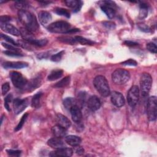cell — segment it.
Here are the masks:
<instances>
[{"label": "cell", "instance_id": "cell-1", "mask_svg": "<svg viewBox=\"0 0 157 157\" xmlns=\"http://www.w3.org/2000/svg\"><path fill=\"white\" fill-rule=\"evenodd\" d=\"M18 17L25 28L33 33L37 31L39 28V23L35 15L31 12L26 10H20L18 12Z\"/></svg>", "mask_w": 157, "mask_h": 157}, {"label": "cell", "instance_id": "cell-2", "mask_svg": "<svg viewBox=\"0 0 157 157\" xmlns=\"http://www.w3.org/2000/svg\"><path fill=\"white\" fill-rule=\"evenodd\" d=\"M93 85L98 92L102 96L107 97L110 94L109 82L103 75H97L93 80Z\"/></svg>", "mask_w": 157, "mask_h": 157}, {"label": "cell", "instance_id": "cell-3", "mask_svg": "<svg viewBox=\"0 0 157 157\" xmlns=\"http://www.w3.org/2000/svg\"><path fill=\"white\" fill-rule=\"evenodd\" d=\"M47 29L48 31L54 33H68L71 29V25L65 21H57L50 24Z\"/></svg>", "mask_w": 157, "mask_h": 157}, {"label": "cell", "instance_id": "cell-4", "mask_svg": "<svg viewBox=\"0 0 157 157\" xmlns=\"http://www.w3.org/2000/svg\"><path fill=\"white\" fill-rule=\"evenodd\" d=\"M130 78L129 71L122 68L115 69L112 74V79L114 83L117 85H123Z\"/></svg>", "mask_w": 157, "mask_h": 157}, {"label": "cell", "instance_id": "cell-5", "mask_svg": "<svg viewBox=\"0 0 157 157\" xmlns=\"http://www.w3.org/2000/svg\"><path fill=\"white\" fill-rule=\"evenodd\" d=\"M152 85V78L148 74L144 72L142 74L140 78V87L142 96L147 97L149 93Z\"/></svg>", "mask_w": 157, "mask_h": 157}, {"label": "cell", "instance_id": "cell-6", "mask_svg": "<svg viewBox=\"0 0 157 157\" xmlns=\"http://www.w3.org/2000/svg\"><path fill=\"white\" fill-rule=\"evenodd\" d=\"M9 76L13 85L17 88H23L28 83L27 79L21 73L17 71H10Z\"/></svg>", "mask_w": 157, "mask_h": 157}, {"label": "cell", "instance_id": "cell-7", "mask_svg": "<svg viewBox=\"0 0 157 157\" xmlns=\"http://www.w3.org/2000/svg\"><path fill=\"white\" fill-rule=\"evenodd\" d=\"M156 108L157 101L156 97L155 96L148 98L147 105V115L150 121H155L156 118Z\"/></svg>", "mask_w": 157, "mask_h": 157}, {"label": "cell", "instance_id": "cell-8", "mask_svg": "<svg viewBox=\"0 0 157 157\" xmlns=\"http://www.w3.org/2000/svg\"><path fill=\"white\" fill-rule=\"evenodd\" d=\"M140 90L137 85H133L129 90L127 94V101L131 107L135 106L139 99Z\"/></svg>", "mask_w": 157, "mask_h": 157}, {"label": "cell", "instance_id": "cell-9", "mask_svg": "<svg viewBox=\"0 0 157 157\" xmlns=\"http://www.w3.org/2000/svg\"><path fill=\"white\" fill-rule=\"evenodd\" d=\"M28 99H19L16 98L13 101V109L15 114H19L23 112L26 107L28 105Z\"/></svg>", "mask_w": 157, "mask_h": 157}, {"label": "cell", "instance_id": "cell-10", "mask_svg": "<svg viewBox=\"0 0 157 157\" xmlns=\"http://www.w3.org/2000/svg\"><path fill=\"white\" fill-rule=\"evenodd\" d=\"M110 100L112 103L117 107H121L124 105L125 100L123 94L118 91H113L110 93Z\"/></svg>", "mask_w": 157, "mask_h": 157}, {"label": "cell", "instance_id": "cell-11", "mask_svg": "<svg viewBox=\"0 0 157 157\" xmlns=\"http://www.w3.org/2000/svg\"><path fill=\"white\" fill-rule=\"evenodd\" d=\"M1 29L10 34L15 36H18L20 35V31L13 25L8 23H1Z\"/></svg>", "mask_w": 157, "mask_h": 157}, {"label": "cell", "instance_id": "cell-12", "mask_svg": "<svg viewBox=\"0 0 157 157\" xmlns=\"http://www.w3.org/2000/svg\"><path fill=\"white\" fill-rule=\"evenodd\" d=\"M70 112L72 120L76 123H80L82 120V113L80 108L75 105L71 108Z\"/></svg>", "mask_w": 157, "mask_h": 157}, {"label": "cell", "instance_id": "cell-13", "mask_svg": "<svg viewBox=\"0 0 157 157\" xmlns=\"http://www.w3.org/2000/svg\"><path fill=\"white\" fill-rule=\"evenodd\" d=\"M73 152L74 151L72 148L64 147L56 149L55 151H52L50 155L52 156H71Z\"/></svg>", "mask_w": 157, "mask_h": 157}, {"label": "cell", "instance_id": "cell-14", "mask_svg": "<svg viewBox=\"0 0 157 157\" xmlns=\"http://www.w3.org/2000/svg\"><path fill=\"white\" fill-rule=\"evenodd\" d=\"M87 105L91 111L98 110L101 107L100 99L96 96H91L88 100Z\"/></svg>", "mask_w": 157, "mask_h": 157}, {"label": "cell", "instance_id": "cell-15", "mask_svg": "<svg viewBox=\"0 0 157 157\" xmlns=\"http://www.w3.org/2000/svg\"><path fill=\"white\" fill-rule=\"evenodd\" d=\"M5 69H21L28 66V64L22 61H7L2 64Z\"/></svg>", "mask_w": 157, "mask_h": 157}, {"label": "cell", "instance_id": "cell-16", "mask_svg": "<svg viewBox=\"0 0 157 157\" xmlns=\"http://www.w3.org/2000/svg\"><path fill=\"white\" fill-rule=\"evenodd\" d=\"M56 120L58 125L66 129H68L71 126V121L66 116L61 113H58L56 115Z\"/></svg>", "mask_w": 157, "mask_h": 157}, {"label": "cell", "instance_id": "cell-17", "mask_svg": "<svg viewBox=\"0 0 157 157\" xmlns=\"http://www.w3.org/2000/svg\"><path fill=\"white\" fill-rule=\"evenodd\" d=\"M47 145L55 149H58V148L65 147V144L64 142L61 140V138H59L56 137L50 139L47 141Z\"/></svg>", "mask_w": 157, "mask_h": 157}, {"label": "cell", "instance_id": "cell-18", "mask_svg": "<svg viewBox=\"0 0 157 157\" xmlns=\"http://www.w3.org/2000/svg\"><path fill=\"white\" fill-rule=\"evenodd\" d=\"M38 18L40 23L43 25L48 24L52 20L51 14L47 11H40L38 13Z\"/></svg>", "mask_w": 157, "mask_h": 157}, {"label": "cell", "instance_id": "cell-19", "mask_svg": "<svg viewBox=\"0 0 157 157\" xmlns=\"http://www.w3.org/2000/svg\"><path fill=\"white\" fill-rule=\"evenodd\" d=\"M67 129L57 124L52 128V132L55 137L62 138L66 136L67 134Z\"/></svg>", "mask_w": 157, "mask_h": 157}, {"label": "cell", "instance_id": "cell-20", "mask_svg": "<svg viewBox=\"0 0 157 157\" xmlns=\"http://www.w3.org/2000/svg\"><path fill=\"white\" fill-rule=\"evenodd\" d=\"M65 142L69 145L75 147L79 145L82 142L80 137L74 135H69L65 137Z\"/></svg>", "mask_w": 157, "mask_h": 157}, {"label": "cell", "instance_id": "cell-21", "mask_svg": "<svg viewBox=\"0 0 157 157\" xmlns=\"http://www.w3.org/2000/svg\"><path fill=\"white\" fill-rule=\"evenodd\" d=\"M101 9L110 19H112L115 17V10L113 6H110L107 4L104 3V4H102L101 6Z\"/></svg>", "mask_w": 157, "mask_h": 157}, {"label": "cell", "instance_id": "cell-22", "mask_svg": "<svg viewBox=\"0 0 157 157\" xmlns=\"http://www.w3.org/2000/svg\"><path fill=\"white\" fill-rule=\"evenodd\" d=\"M64 2L67 7L70 8H72L73 11L74 12L79 11L82 5V1H76V0H67V1H66Z\"/></svg>", "mask_w": 157, "mask_h": 157}, {"label": "cell", "instance_id": "cell-23", "mask_svg": "<svg viewBox=\"0 0 157 157\" xmlns=\"http://www.w3.org/2000/svg\"><path fill=\"white\" fill-rule=\"evenodd\" d=\"M40 82H41V78L39 76H38L32 79L29 83H27L26 89L28 91H33L40 86Z\"/></svg>", "mask_w": 157, "mask_h": 157}, {"label": "cell", "instance_id": "cell-24", "mask_svg": "<svg viewBox=\"0 0 157 157\" xmlns=\"http://www.w3.org/2000/svg\"><path fill=\"white\" fill-rule=\"evenodd\" d=\"M20 35L22 36L23 40L26 41H31L33 39H35V37L33 35V33L29 31L25 28H22L20 29Z\"/></svg>", "mask_w": 157, "mask_h": 157}, {"label": "cell", "instance_id": "cell-25", "mask_svg": "<svg viewBox=\"0 0 157 157\" xmlns=\"http://www.w3.org/2000/svg\"><path fill=\"white\" fill-rule=\"evenodd\" d=\"M63 74V71L61 69L53 70L48 75L47 80L49 81H54L59 78Z\"/></svg>", "mask_w": 157, "mask_h": 157}, {"label": "cell", "instance_id": "cell-26", "mask_svg": "<svg viewBox=\"0 0 157 157\" xmlns=\"http://www.w3.org/2000/svg\"><path fill=\"white\" fill-rule=\"evenodd\" d=\"M42 96V93L39 92L37 94H34L31 100V106L33 108L37 109L40 107V98Z\"/></svg>", "mask_w": 157, "mask_h": 157}, {"label": "cell", "instance_id": "cell-27", "mask_svg": "<svg viewBox=\"0 0 157 157\" xmlns=\"http://www.w3.org/2000/svg\"><path fill=\"white\" fill-rule=\"evenodd\" d=\"M63 105L66 109L70 110L72 106L76 105V101L73 98H66L63 100Z\"/></svg>", "mask_w": 157, "mask_h": 157}, {"label": "cell", "instance_id": "cell-28", "mask_svg": "<svg viewBox=\"0 0 157 157\" xmlns=\"http://www.w3.org/2000/svg\"><path fill=\"white\" fill-rule=\"evenodd\" d=\"M70 80H71L70 76H66L64 78H63V79H61V80H59L58 82L55 83L54 86L56 88H58L66 87V86H67L69 84Z\"/></svg>", "mask_w": 157, "mask_h": 157}, {"label": "cell", "instance_id": "cell-29", "mask_svg": "<svg viewBox=\"0 0 157 157\" xmlns=\"http://www.w3.org/2000/svg\"><path fill=\"white\" fill-rule=\"evenodd\" d=\"M27 42H28L31 45H34L36 47H43L46 45V44L48 43V40L46 39H35L31 41H27Z\"/></svg>", "mask_w": 157, "mask_h": 157}, {"label": "cell", "instance_id": "cell-30", "mask_svg": "<svg viewBox=\"0 0 157 157\" xmlns=\"http://www.w3.org/2000/svg\"><path fill=\"white\" fill-rule=\"evenodd\" d=\"M148 15V6L145 4H142L140 5L139 18L141 19L145 18Z\"/></svg>", "mask_w": 157, "mask_h": 157}, {"label": "cell", "instance_id": "cell-31", "mask_svg": "<svg viewBox=\"0 0 157 157\" xmlns=\"http://www.w3.org/2000/svg\"><path fill=\"white\" fill-rule=\"evenodd\" d=\"M75 39L77 42H78L82 45H93L94 42L90 39H87L82 36H77L75 37Z\"/></svg>", "mask_w": 157, "mask_h": 157}, {"label": "cell", "instance_id": "cell-32", "mask_svg": "<svg viewBox=\"0 0 157 157\" xmlns=\"http://www.w3.org/2000/svg\"><path fill=\"white\" fill-rule=\"evenodd\" d=\"M55 12L61 16H64L66 18H69L70 17V13L69 12L63 8H60V7H57L55 9Z\"/></svg>", "mask_w": 157, "mask_h": 157}, {"label": "cell", "instance_id": "cell-33", "mask_svg": "<svg viewBox=\"0 0 157 157\" xmlns=\"http://www.w3.org/2000/svg\"><path fill=\"white\" fill-rule=\"evenodd\" d=\"M58 39L61 40L63 42L70 44H74L77 42L75 39V37H68V36H64V37H58Z\"/></svg>", "mask_w": 157, "mask_h": 157}, {"label": "cell", "instance_id": "cell-34", "mask_svg": "<svg viewBox=\"0 0 157 157\" xmlns=\"http://www.w3.org/2000/svg\"><path fill=\"white\" fill-rule=\"evenodd\" d=\"M28 113H25V114L22 116V117H21L20 121H19L18 124H17V126L16 128H15V131H19V130H20V129H21V128L23 127V124H24L25 121L26 120V119H27V118H28Z\"/></svg>", "mask_w": 157, "mask_h": 157}, {"label": "cell", "instance_id": "cell-35", "mask_svg": "<svg viewBox=\"0 0 157 157\" xmlns=\"http://www.w3.org/2000/svg\"><path fill=\"white\" fill-rule=\"evenodd\" d=\"M28 3L25 1H16L15 2V6L16 7V8L18 9L19 10H25V9L28 6Z\"/></svg>", "mask_w": 157, "mask_h": 157}, {"label": "cell", "instance_id": "cell-36", "mask_svg": "<svg viewBox=\"0 0 157 157\" xmlns=\"http://www.w3.org/2000/svg\"><path fill=\"white\" fill-rule=\"evenodd\" d=\"M0 35H1V38L4 39L6 41H7V42L10 43V44H12V45H15V46H18V44L17 43V42H16L12 38H11L10 37H9V36H7V35H5V34H2V33H1Z\"/></svg>", "mask_w": 157, "mask_h": 157}, {"label": "cell", "instance_id": "cell-37", "mask_svg": "<svg viewBox=\"0 0 157 157\" xmlns=\"http://www.w3.org/2000/svg\"><path fill=\"white\" fill-rule=\"evenodd\" d=\"M12 98H12V95L11 94H9L4 99V106H5V108L8 111H10V106H9V103L12 101Z\"/></svg>", "mask_w": 157, "mask_h": 157}, {"label": "cell", "instance_id": "cell-38", "mask_svg": "<svg viewBox=\"0 0 157 157\" xmlns=\"http://www.w3.org/2000/svg\"><path fill=\"white\" fill-rule=\"evenodd\" d=\"M147 49L153 53H156L157 52V47L155 44L153 42H149L147 44Z\"/></svg>", "mask_w": 157, "mask_h": 157}, {"label": "cell", "instance_id": "cell-39", "mask_svg": "<svg viewBox=\"0 0 157 157\" xmlns=\"http://www.w3.org/2000/svg\"><path fill=\"white\" fill-rule=\"evenodd\" d=\"M63 51H61L58 53H56L55 55H53L51 56V60L52 61H55V62H58L59 61L61 60L62 56H63Z\"/></svg>", "mask_w": 157, "mask_h": 157}, {"label": "cell", "instance_id": "cell-40", "mask_svg": "<svg viewBox=\"0 0 157 157\" xmlns=\"http://www.w3.org/2000/svg\"><path fill=\"white\" fill-rule=\"evenodd\" d=\"M1 44L2 45L6 48V49H8V50H10V51H13V52H19V50L17 48H15L14 46L12 45L11 44H8V43H6V42H1Z\"/></svg>", "mask_w": 157, "mask_h": 157}, {"label": "cell", "instance_id": "cell-41", "mask_svg": "<svg viewBox=\"0 0 157 157\" xmlns=\"http://www.w3.org/2000/svg\"><path fill=\"white\" fill-rule=\"evenodd\" d=\"M4 53L6 55L10 56H23V55L21 54L20 53V52H13V51L6 50V51H4Z\"/></svg>", "mask_w": 157, "mask_h": 157}, {"label": "cell", "instance_id": "cell-42", "mask_svg": "<svg viewBox=\"0 0 157 157\" xmlns=\"http://www.w3.org/2000/svg\"><path fill=\"white\" fill-rule=\"evenodd\" d=\"M10 90V85L8 82H6L2 84L1 87L2 90V94L5 95Z\"/></svg>", "mask_w": 157, "mask_h": 157}, {"label": "cell", "instance_id": "cell-43", "mask_svg": "<svg viewBox=\"0 0 157 157\" xmlns=\"http://www.w3.org/2000/svg\"><path fill=\"white\" fill-rule=\"evenodd\" d=\"M6 151L9 155L12 156H19L21 153L20 150H7Z\"/></svg>", "mask_w": 157, "mask_h": 157}, {"label": "cell", "instance_id": "cell-44", "mask_svg": "<svg viewBox=\"0 0 157 157\" xmlns=\"http://www.w3.org/2000/svg\"><path fill=\"white\" fill-rule=\"evenodd\" d=\"M122 64H123V65H125V66H137V63L135 60H134V59H128V60H126V61L123 62V63H122Z\"/></svg>", "mask_w": 157, "mask_h": 157}, {"label": "cell", "instance_id": "cell-45", "mask_svg": "<svg viewBox=\"0 0 157 157\" xmlns=\"http://www.w3.org/2000/svg\"><path fill=\"white\" fill-rule=\"evenodd\" d=\"M102 24L106 28L109 29H113L115 28V24L112 21H104Z\"/></svg>", "mask_w": 157, "mask_h": 157}, {"label": "cell", "instance_id": "cell-46", "mask_svg": "<svg viewBox=\"0 0 157 157\" xmlns=\"http://www.w3.org/2000/svg\"><path fill=\"white\" fill-rule=\"evenodd\" d=\"M73 151L75 152L77 155H81L84 153V149L82 147H80L79 145H77V146L74 147Z\"/></svg>", "mask_w": 157, "mask_h": 157}, {"label": "cell", "instance_id": "cell-47", "mask_svg": "<svg viewBox=\"0 0 157 157\" xmlns=\"http://www.w3.org/2000/svg\"><path fill=\"white\" fill-rule=\"evenodd\" d=\"M138 28L140 31H142L144 32L148 33L150 31V28L145 24H139L138 25Z\"/></svg>", "mask_w": 157, "mask_h": 157}, {"label": "cell", "instance_id": "cell-48", "mask_svg": "<svg viewBox=\"0 0 157 157\" xmlns=\"http://www.w3.org/2000/svg\"><path fill=\"white\" fill-rule=\"evenodd\" d=\"M11 18L9 16L7 15H4V16H1L0 18V21L1 23H7L8 21H9L10 20Z\"/></svg>", "mask_w": 157, "mask_h": 157}, {"label": "cell", "instance_id": "cell-49", "mask_svg": "<svg viewBox=\"0 0 157 157\" xmlns=\"http://www.w3.org/2000/svg\"><path fill=\"white\" fill-rule=\"evenodd\" d=\"M48 56V52H44V53H39V55H37V58L39 59H43V58H46Z\"/></svg>", "mask_w": 157, "mask_h": 157}, {"label": "cell", "instance_id": "cell-50", "mask_svg": "<svg viewBox=\"0 0 157 157\" xmlns=\"http://www.w3.org/2000/svg\"><path fill=\"white\" fill-rule=\"evenodd\" d=\"M124 44L128 46H135L138 45L137 43L134 42H132V41H125Z\"/></svg>", "mask_w": 157, "mask_h": 157}]
</instances>
